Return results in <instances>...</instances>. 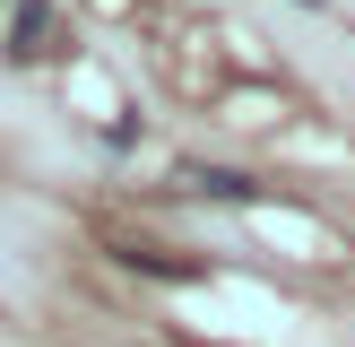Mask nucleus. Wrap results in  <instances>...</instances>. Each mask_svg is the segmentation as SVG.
Wrapping results in <instances>:
<instances>
[{"label": "nucleus", "instance_id": "2", "mask_svg": "<svg viewBox=\"0 0 355 347\" xmlns=\"http://www.w3.org/2000/svg\"><path fill=\"white\" fill-rule=\"evenodd\" d=\"M182 183L200 191V200H260V183H252V174H225V165H191Z\"/></svg>", "mask_w": 355, "mask_h": 347}, {"label": "nucleus", "instance_id": "1", "mask_svg": "<svg viewBox=\"0 0 355 347\" xmlns=\"http://www.w3.org/2000/svg\"><path fill=\"white\" fill-rule=\"evenodd\" d=\"M69 52V17L61 0H9V26H0V61L35 69V61H61Z\"/></svg>", "mask_w": 355, "mask_h": 347}, {"label": "nucleus", "instance_id": "3", "mask_svg": "<svg viewBox=\"0 0 355 347\" xmlns=\"http://www.w3.org/2000/svg\"><path fill=\"white\" fill-rule=\"evenodd\" d=\"M295 9H329V0H295Z\"/></svg>", "mask_w": 355, "mask_h": 347}]
</instances>
